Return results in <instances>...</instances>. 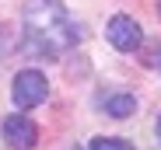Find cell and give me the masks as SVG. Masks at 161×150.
<instances>
[{
    "label": "cell",
    "mask_w": 161,
    "mask_h": 150,
    "mask_svg": "<svg viewBox=\"0 0 161 150\" xmlns=\"http://www.w3.org/2000/svg\"><path fill=\"white\" fill-rule=\"evenodd\" d=\"M80 32L70 21L63 0H28L25 7V49L32 59H56L63 49L77 45Z\"/></svg>",
    "instance_id": "cell-1"
},
{
    "label": "cell",
    "mask_w": 161,
    "mask_h": 150,
    "mask_svg": "<svg viewBox=\"0 0 161 150\" xmlns=\"http://www.w3.org/2000/svg\"><path fill=\"white\" fill-rule=\"evenodd\" d=\"M49 98V80L42 70H18L11 80V101L18 112H28Z\"/></svg>",
    "instance_id": "cell-2"
},
{
    "label": "cell",
    "mask_w": 161,
    "mask_h": 150,
    "mask_svg": "<svg viewBox=\"0 0 161 150\" xmlns=\"http://www.w3.org/2000/svg\"><path fill=\"white\" fill-rule=\"evenodd\" d=\"M105 39H109L119 53H137L144 45V28H140V21L130 18V14H112L109 24H105Z\"/></svg>",
    "instance_id": "cell-3"
},
{
    "label": "cell",
    "mask_w": 161,
    "mask_h": 150,
    "mask_svg": "<svg viewBox=\"0 0 161 150\" xmlns=\"http://www.w3.org/2000/svg\"><path fill=\"white\" fill-rule=\"evenodd\" d=\"M0 133H4V143L11 150H32L39 143V126L25 115V112H14L4 119V126H0Z\"/></svg>",
    "instance_id": "cell-4"
},
{
    "label": "cell",
    "mask_w": 161,
    "mask_h": 150,
    "mask_svg": "<svg viewBox=\"0 0 161 150\" xmlns=\"http://www.w3.org/2000/svg\"><path fill=\"white\" fill-rule=\"evenodd\" d=\"M102 112L109 115V119H130L133 112H137V98H133L130 91H123V94H112V98H105Z\"/></svg>",
    "instance_id": "cell-5"
},
{
    "label": "cell",
    "mask_w": 161,
    "mask_h": 150,
    "mask_svg": "<svg viewBox=\"0 0 161 150\" xmlns=\"http://www.w3.org/2000/svg\"><path fill=\"white\" fill-rule=\"evenodd\" d=\"M88 150H133V143L123 136H95L88 143Z\"/></svg>",
    "instance_id": "cell-6"
},
{
    "label": "cell",
    "mask_w": 161,
    "mask_h": 150,
    "mask_svg": "<svg viewBox=\"0 0 161 150\" xmlns=\"http://www.w3.org/2000/svg\"><path fill=\"white\" fill-rule=\"evenodd\" d=\"M154 136H158V143H161V115H158V122H154Z\"/></svg>",
    "instance_id": "cell-7"
},
{
    "label": "cell",
    "mask_w": 161,
    "mask_h": 150,
    "mask_svg": "<svg viewBox=\"0 0 161 150\" xmlns=\"http://www.w3.org/2000/svg\"><path fill=\"white\" fill-rule=\"evenodd\" d=\"M74 150H80V147H74Z\"/></svg>",
    "instance_id": "cell-8"
}]
</instances>
